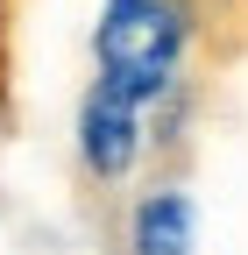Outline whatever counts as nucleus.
Masks as SVG:
<instances>
[{"label":"nucleus","mask_w":248,"mask_h":255,"mask_svg":"<svg viewBox=\"0 0 248 255\" xmlns=\"http://www.w3.org/2000/svg\"><path fill=\"white\" fill-rule=\"evenodd\" d=\"M206 43L199 0H100L92 14V78L156 107L192 78V50Z\"/></svg>","instance_id":"f257e3e1"},{"label":"nucleus","mask_w":248,"mask_h":255,"mask_svg":"<svg viewBox=\"0 0 248 255\" xmlns=\"http://www.w3.org/2000/svg\"><path fill=\"white\" fill-rule=\"evenodd\" d=\"M71 156L92 191H121L149 156V107H135L128 92L92 78L78 100V121H71Z\"/></svg>","instance_id":"f03ea898"},{"label":"nucleus","mask_w":248,"mask_h":255,"mask_svg":"<svg viewBox=\"0 0 248 255\" xmlns=\"http://www.w3.org/2000/svg\"><path fill=\"white\" fill-rule=\"evenodd\" d=\"M121 241H128V255H199V206H192V191L177 177L135 191Z\"/></svg>","instance_id":"7ed1b4c3"},{"label":"nucleus","mask_w":248,"mask_h":255,"mask_svg":"<svg viewBox=\"0 0 248 255\" xmlns=\"http://www.w3.org/2000/svg\"><path fill=\"white\" fill-rule=\"evenodd\" d=\"M206 7V36H220V28H248V0H199Z\"/></svg>","instance_id":"20e7f679"},{"label":"nucleus","mask_w":248,"mask_h":255,"mask_svg":"<svg viewBox=\"0 0 248 255\" xmlns=\"http://www.w3.org/2000/svg\"><path fill=\"white\" fill-rule=\"evenodd\" d=\"M0 28H7V0H0Z\"/></svg>","instance_id":"39448f33"}]
</instances>
